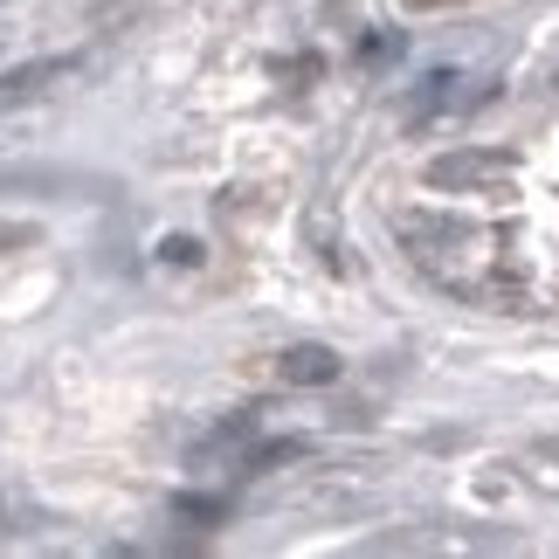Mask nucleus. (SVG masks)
<instances>
[{"label":"nucleus","instance_id":"1","mask_svg":"<svg viewBox=\"0 0 559 559\" xmlns=\"http://www.w3.org/2000/svg\"><path fill=\"white\" fill-rule=\"evenodd\" d=\"M511 159L504 145H463V153H442V159H428V187L436 193H484V187H498V180H511Z\"/></svg>","mask_w":559,"mask_h":559},{"label":"nucleus","instance_id":"2","mask_svg":"<svg viewBox=\"0 0 559 559\" xmlns=\"http://www.w3.org/2000/svg\"><path fill=\"white\" fill-rule=\"evenodd\" d=\"M276 380L284 386H332L338 380V353L332 346H290V353H276Z\"/></svg>","mask_w":559,"mask_h":559},{"label":"nucleus","instance_id":"3","mask_svg":"<svg viewBox=\"0 0 559 559\" xmlns=\"http://www.w3.org/2000/svg\"><path fill=\"white\" fill-rule=\"evenodd\" d=\"M70 70H76V56H41V62H28V70H8V83H0V104L49 91V83H56V76H70Z\"/></svg>","mask_w":559,"mask_h":559},{"label":"nucleus","instance_id":"4","mask_svg":"<svg viewBox=\"0 0 559 559\" xmlns=\"http://www.w3.org/2000/svg\"><path fill=\"white\" fill-rule=\"evenodd\" d=\"M401 242H449V249H456V242H477V228H469V222H442V214H401Z\"/></svg>","mask_w":559,"mask_h":559},{"label":"nucleus","instance_id":"5","mask_svg":"<svg viewBox=\"0 0 559 559\" xmlns=\"http://www.w3.org/2000/svg\"><path fill=\"white\" fill-rule=\"evenodd\" d=\"M525 469H532V484H539V490H552V498H559V436L532 449V456H525Z\"/></svg>","mask_w":559,"mask_h":559},{"label":"nucleus","instance_id":"6","mask_svg":"<svg viewBox=\"0 0 559 559\" xmlns=\"http://www.w3.org/2000/svg\"><path fill=\"white\" fill-rule=\"evenodd\" d=\"M166 255H174V263H201V242H187V235H174V242H166Z\"/></svg>","mask_w":559,"mask_h":559},{"label":"nucleus","instance_id":"7","mask_svg":"<svg viewBox=\"0 0 559 559\" xmlns=\"http://www.w3.org/2000/svg\"><path fill=\"white\" fill-rule=\"evenodd\" d=\"M407 8H442V0H407Z\"/></svg>","mask_w":559,"mask_h":559}]
</instances>
